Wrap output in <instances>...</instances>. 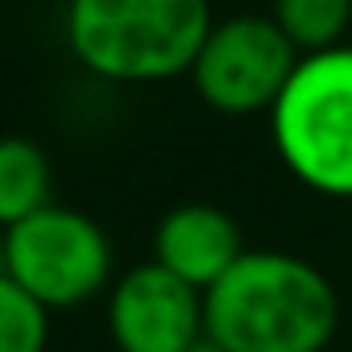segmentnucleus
I'll use <instances>...</instances> for the list:
<instances>
[{"label":"nucleus","mask_w":352,"mask_h":352,"mask_svg":"<svg viewBox=\"0 0 352 352\" xmlns=\"http://www.w3.org/2000/svg\"><path fill=\"white\" fill-rule=\"evenodd\" d=\"M191 352H228V348H220V344H212V340H204V344H195Z\"/></svg>","instance_id":"nucleus-11"},{"label":"nucleus","mask_w":352,"mask_h":352,"mask_svg":"<svg viewBox=\"0 0 352 352\" xmlns=\"http://www.w3.org/2000/svg\"><path fill=\"white\" fill-rule=\"evenodd\" d=\"M249 253L232 212L216 204H179L153 228V261L195 290H212Z\"/></svg>","instance_id":"nucleus-7"},{"label":"nucleus","mask_w":352,"mask_h":352,"mask_svg":"<svg viewBox=\"0 0 352 352\" xmlns=\"http://www.w3.org/2000/svg\"><path fill=\"white\" fill-rule=\"evenodd\" d=\"M54 204L50 153L21 133L0 137V228H13Z\"/></svg>","instance_id":"nucleus-8"},{"label":"nucleus","mask_w":352,"mask_h":352,"mask_svg":"<svg viewBox=\"0 0 352 352\" xmlns=\"http://www.w3.org/2000/svg\"><path fill=\"white\" fill-rule=\"evenodd\" d=\"M208 340L228 352H327L340 331V290L307 257L249 249L208 294Z\"/></svg>","instance_id":"nucleus-1"},{"label":"nucleus","mask_w":352,"mask_h":352,"mask_svg":"<svg viewBox=\"0 0 352 352\" xmlns=\"http://www.w3.org/2000/svg\"><path fill=\"white\" fill-rule=\"evenodd\" d=\"M108 336L116 352H191L208 340L204 290L141 261L108 290Z\"/></svg>","instance_id":"nucleus-6"},{"label":"nucleus","mask_w":352,"mask_h":352,"mask_svg":"<svg viewBox=\"0 0 352 352\" xmlns=\"http://www.w3.org/2000/svg\"><path fill=\"white\" fill-rule=\"evenodd\" d=\"M5 274L54 315L112 290L116 249L96 216L50 204L5 232Z\"/></svg>","instance_id":"nucleus-4"},{"label":"nucleus","mask_w":352,"mask_h":352,"mask_svg":"<svg viewBox=\"0 0 352 352\" xmlns=\"http://www.w3.org/2000/svg\"><path fill=\"white\" fill-rule=\"evenodd\" d=\"M50 311L30 298L9 274H0V352H46Z\"/></svg>","instance_id":"nucleus-10"},{"label":"nucleus","mask_w":352,"mask_h":352,"mask_svg":"<svg viewBox=\"0 0 352 352\" xmlns=\"http://www.w3.org/2000/svg\"><path fill=\"white\" fill-rule=\"evenodd\" d=\"M270 17L290 38V46L307 58L348 42L352 0H270Z\"/></svg>","instance_id":"nucleus-9"},{"label":"nucleus","mask_w":352,"mask_h":352,"mask_svg":"<svg viewBox=\"0 0 352 352\" xmlns=\"http://www.w3.org/2000/svg\"><path fill=\"white\" fill-rule=\"evenodd\" d=\"M0 274H5V228H0Z\"/></svg>","instance_id":"nucleus-12"},{"label":"nucleus","mask_w":352,"mask_h":352,"mask_svg":"<svg viewBox=\"0 0 352 352\" xmlns=\"http://www.w3.org/2000/svg\"><path fill=\"white\" fill-rule=\"evenodd\" d=\"M212 25V0H67L63 9L71 58L120 87L183 79Z\"/></svg>","instance_id":"nucleus-2"},{"label":"nucleus","mask_w":352,"mask_h":352,"mask_svg":"<svg viewBox=\"0 0 352 352\" xmlns=\"http://www.w3.org/2000/svg\"><path fill=\"white\" fill-rule=\"evenodd\" d=\"M298 63L302 54L270 13H236L212 25L187 79L195 96L220 116H270Z\"/></svg>","instance_id":"nucleus-5"},{"label":"nucleus","mask_w":352,"mask_h":352,"mask_svg":"<svg viewBox=\"0 0 352 352\" xmlns=\"http://www.w3.org/2000/svg\"><path fill=\"white\" fill-rule=\"evenodd\" d=\"M270 137L294 183L352 199V46L307 54L270 112Z\"/></svg>","instance_id":"nucleus-3"}]
</instances>
